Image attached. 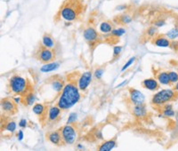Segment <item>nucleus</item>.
I'll return each mask as SVG.
<instances>
[{
  "label": "nucleus",
  "mask_w": 178,
  "mask_h": 151,
  "mask_svg": "<svg viewBox=\"0 0 178 151\" xmlns=\"http://www.w3.org/2000/svg\"><path fill=\"white\" fill-rule=\"evenodd\" d=\"M64 145H71L75 143L78 138V131L73 125H66L60 129Z\"/></svg>",
  "instance_id": "39448f33"
},
{
  "label": "nucleus",
  "mask_w": 178,
  "mask_h": 151,
  "mask_svg": "<svg viewBox=\"0 0 178 151\" xmlns=\"http://www.w3.org/2000/svg\"><path fill=\"white\" fill-rule=\"evenodd\" d=\"M34 55L39 61H41L45 64L52 62L55 59V52L53 49H49V48L43 46L42 44H40L37 47Z\"/></svg>",
  "instance_id": "423d86ee"
},
{
  "label": "nucleus",
  "mask_w": 178,
  "mask_h": 151,
  "mask_svg": "<svg viewBox=\"0 0 178 151\" xmlns=\"http://www.w3.org/2000/svg\"><path fill=\"white\" fill-rule=\"evenodd\" d=\"M59 68H60V63L59 62L52 61V62L44 64L40 68V71L43 72V73H49V72H53L54 70H57Z\"/></svg>",
  "instance_id": "aec40b11"
},
{
  "label": "nucleus",
  "mask_w": 178,
  "mask_h": 151,
  "mask_svg": "<svg viewBox=\"0 0 178 151\" xmlns=\"http://www.w3.org/2000/svg\"><path fill=\"white\" fill-rule=\"evenodd\" d=\"M132 112H133V115L138 119L145 118L147 117V114H148L147 108H146L145 104L135 105L132 109Z\"/></svg>",
  "instance_id": "dca6fc26"
},
{
  "label": "nucleus",
  "mask_w": 178,
  "mask_h": 151,
  "mask_svg": "<svg viewBox=\"0 0 178 151\" xmlns=\"http://www.w3.org/2000/svg\"><path fill=\"white\" fill-rule=\"evenodd\" d=\"M16 123L14 121H8L4 125V131L8 132L10 134H12L15 131H16Z\"/></svg>",
  "instance_id": "a878e982"
},
{
  "label": "nucleus",
  "mask_w": 178,
  "mask_h": 151,
  "mask_svg": "<svg viewBox=\"0 0 178 151\" xmlns=\"http://www.w3.org/2000/svg\"><path fill=\"white\" fill-rule=\"evenodd\" d=\"M170 48H172L175 51H178V41L177 40H172L170 44Z\"/></svg>",
  "instance_id": "c9c22d12"
},
{
  "label": "nucleus",
  "mask_w": 178,
  "mask_h": 151,
  "mask_svg": "<svg viewBox=\"0 0 178 151\" xmlns=\"http://www.w3.org/2000/svg\"><path fill=\"white\" fill-rule=\"evenodd\" d=\"M62 114V109L56 105V106H50L47 109V121L50 123H55L60 119Z\"/></svg>",
  "instance_id": "f8f14e48"
},
{
  "label": "nucleus",
  "mask_w": 178,
  "mask_h": 151,
  "mask_svg": "<svg viewBox=\"0 0 178 151\" xmlns=\"http://www.w3.org/2000/svg\"><path fill=\"white\" fill-rule=\"evenodd\" d=\"M128 93H129L130 101L134 106L145 104V96L141 91H139L136 88H129Z\"/></svg>",
  "instance_id": "9d476101"
},
{
  "label": "nucleus",
  "mask_w": 178,
  "mask_h": 151,
  "mask_svg": "<svg viewBox=\"0 0 178 151\" xmlns=\"http://www.w3.org/2000/svg\"><path fill=\"white\" fill-rule=\"evenodd\" d=\"M95 136H96V138H98V139H100V140H102V139H103V134H102L101 131L95 132Z\"/></svg>",
  "instance_id": "ea45409f"
},
{
  "label": "nucleus",
  "mask_w": 178,
  "mask_h": 151,
  "mask_svg": "<svg viewBox=\"0 0 178 151\" xmlns=\"http://www.w3.org/2000/svg\"><path fill=\"white\" fill-rule=\"evenodd\" d=\"M32 111L35 115H37L40 118L46 117V108L45 105H43L41 103L34 104V106L32 108Z\"/></svg>",
  "instance_id": "a211bd4d"
},
{
  "label": "nucleus",
  "mask_w": 178,
  "mask_h": 151,
  "mask_svg": "<svg viewBox=\"0 0 178 151\" xmlns=\"http://www.w3.org/2000/svg\"><path fill=\"white\" fill-rule=\"evenodd\" d=\"M168 73L170 84L171 85H176L178 82V72L172 70V71H168Z\"/></svg>",
  "instance_id": "c85d7f7f"
},
{
  "label": "nucleus",
  "mask_w": 178,
  "mask_h": 151,
  "mask_svg": "<svg viewBox=\"0 0 178 151\" xmlns=\"http://www.w3.org/2000/svg\"><path fill=\"white\" fill-rule=\"evenodd\" d=\"M178 93L174 89H161L158 91L152 98V104L156 108H162L167 103L174 101Z\"/></svg>",
  "instance_id": "7ed1b4c3"
},
{
  "label": "nucleus",
  "mask_w": 178,
  "mask_h": 151,
  "mask_svg": "<svg viewBox=\"0 0 178 151\" xmlns=\"http://www.w3.org/2000/svg\"><path fill=\"white\" fill-rule=\"evenodd\" d=\"M27 125H28V122L25 118H21L19 123H18V125L21 127V128H26L27 127Z\"/></svg>",
  "instance_id": "f704fd0d"
},
{
  "label": "nucleus",
  "mask_w": 178,
  "mask_h": 151,
  "mask_svg": "<svg viewBox=\"0 0 178 151\" xmlns=\"http://www.w3.org/2000/svg\"><path fill=\"white\" fill-rule=\"evenodd\" d=\"M78 121V114L75 112H72L69 115L67 119V125H74Z\"/></svg>",
  "instance_id": "7c9ffc66"
},
{
  "label": "nucleus",
  "mask_w": 178,
  "mask_h": 151,
  "mask_svg": "<svg viewBox=\"0 0 178 151\" xmlns=\"http://www.w3.org/2000/svg\"><path fill=\"white\" fill-rule=\"evenodd\" d=\"M126 33V30L125 28H115L113 29L110 34H111V38H114V39H118L119 37H120L121 36H123L124 34Z\"/></svg>",
  "instance_id": "bb28decb"
},
{
  "label": "nucleus",
  "mask_w": 178,
  "mask_h": 151,
  "mask_svg": "<svg viewBox=\"0 0 178 151\" xmlns=\"http://www.w3.org/2000/svg\"><path fill=\"white\" fill-rule=\"evenodd\" d=\"M100 28V31L102 33H104V34H108V33H111L114 28H113V25L109 22V21H103L100 24L99 26Z\"/></svg>",
  "instance_id": "393cba45"
},
{
  "label": "nucleus",
  "mask_w": 178,
  "mask_h": 151,
  "mask_svg": "<svg viewBox=\"0 0 178 151\" xmlns=\"http://www.w3.org/2000/svg\"><path fill=\"white\" fill-rule=\"evenodd\" d=\"M46 139L53 145H56V146L64 145L60 130H54V131L48 132L46 133Z\"/></svg>",
  "instance_id": "ddd939ff"
},
{
  "label": "nucleus",
  "mask_w": 178,
  "mask_h": 151,
  "mask_svg": "<svg viewBox=\"0 0 178 151\" xmlns=\"http://www.w3.org/2000/svg\"><path fill=\"white\" fill-rule=\"evenodd\" d=\"M1 109L7 115H13L17 112V104L12 99L4 98L1 100Z\"/></svg>",
  "instance_id": "1a4fd4ad"
},
{
  "label": "nucleus",
  "mask_w": 178,
  "mask_h": 151,
  "mask_svg": "<svg viewBox=\"0 0 178 151\" xmlns=\"http://www.w3.org/2000/svg\"><path fill=\"white\" fill-rule=\"evenodd\" d=\"M127 80H125V81H123V82H122V83H121V84H120V85H118V86H117V88H118V87H121V86H122V85H126V83H127Z\"/></svg>",
  "instance_id": "79ce46f5"
},
{
  "label": "nucleus",
  "mask_w": 178,
  "mask_h": 151,
  "mask_svg": "<svg viewBox=\"0 0 178 151\" xmlns=\"http://www.w3.org/2000/svg\"><path fill=\"white\" fill-rule=\"evenodd\" d=\"M152 43L158 47H170L171 40L168 39L166 35H157L152 38Z\"/></svg>",
  "instance_id": "4468645a"
},
{
  "label": "nucleus",
  "mask_w": 178,
  "mask_h": 151,
  "mask_svg": "<svg viewBox=\"0 0 178 151\" xmlns=\"http://www.w3.org/2000/svg\"><path fill=\"white\" fill-rule=\"evenodd\" d=\"M156 77H157L158 82L160 85H171L168 71H160V72H158L157 75H156Z\"/></svg>",
  "instance_id": "412c9836"
},
{
  "label": "nucleus",
  "mask_w": 178,
  "mask_h": 151,
  "mask_svg": "<svg viewBox=\"0 0 178 151\" xmlns=\"http://www.w3.org/2000/svg\"><path fill=\"white\" fill-rule=\"evenodd\" d=\"M83 12V3L81 0H66L60 9V16L66 21L77 20Z\"/></svg>",
  "instance_id": "f03ea898"
},
{
  "label": "nucleus",
  "mask_w": 178,
  "mask_h": 151,
  "mask_svg": "<svg viewBox=\"0 0 178 151\" xmlns=\"http://www.w3.org/2000/svg\"><path fill=\"white\" fill-rule=\"evenodd\" d=\"M178 29V19H177V27H176Z\"/></svg>",
  "instance_id": "c03bdc74"
},
{
  "label": "nucleus",
  "mask_w": 178,
  "mask_h": 151,
  "mask_svg": "<svg viewBox=\"0 0 178 151\" xmlns=\"http://www.w3.org/2000/svg\"><path fill=\"white\" fill-rule=\"evenodd\" d=\"M50 85H51V88L53 90V92H55L56 93H61L65 86V82L62 78L59 77H51L48 82H47Z\"/></svg>",
  "instance_id": "9b49d317"
},
{
  "label": "nucleus",
  "mask_w": 178,
  "mask_h": 151,
  "mask_svg": "<svg viewBox=\"0 0 178 151\" xmlns=\"http://www.w3.org/2000/svg\"><path fill=\"white\" fill-rule=\"evenodd\" d=\"M162 113L167 117H174L176 116V111L174 110L173 106L170 103H167L162 107Z\"/></svg>",
  "instance_id": "b1692460"
},
{
  "label": "nucleus",
  "mask_w": 178,
  "mask_h": 151,
  "mask_svg": "<svg viewBox=\"0 0 178 151\" xmlns=\"http://www.w3.org/2000/svg\"><path fill=\"white\" fill-rule=\"evenodd\" d=\"M136 57H131V58H130V59H129V60L125 63V64H124V66L122 67V69H121V72H124L125 70H127V69H128V68H129V67H130V66L135 62V61H136Z\"/></svg>",
  "instance_id": "2f4dec72"
},
{
  "label": "nucleus",
  "mask_w": 178,
  "mask_h": 151,
  "mask_svg": "<svg viewBox=\"0 0 178 151\" xmlns=\"http://www.w3.org/2000/svg\"><path fill=\"white\" fill-rule=\"evenodd\" d=\"M8 85L10 91L16 95H24L29 91V83L26 78L19 76L13 75L10 77L8 81Z\"/></svg>",
  "instance_id": "20e7f679"
},
{
  "label": "nucleus",
  "mask_w": 178,
  "mask_h": 151,
  "mask_svg": "<svg viewBox=\"0 0 178 151\" xmlns=\"http://www.w3.org/2000/svg\"><path fill=\"white\" fill-rule=\"evenodd\" d=\"M166 36L170 39L171 41L172 40H176L178 37V29L177 28H172L171 30H169L167 34H166Z\"/></svg>",
  "instance_id": "c756f323"
},
{
  "label": "nucleus",
  "mask_w": 178,
  "mask_h": 151,
  "mask_svg": "<svg viewBox=\"0 0 178 151\" xmlns=\"http://www.w3.org/2000/svg\"><path fill=\"white\" fill-rule=\"evenodd\" d=\"M121 51H122V46L117 45V46H114V47H113V60H114L115 58H117V57L120 54Z\"/></svg>",
  "instance_id": "72a5a7b5"
},
{
  "label": "nucleus",
  "mask_w": 178,
  "mask_h": 151,
  "mask_svg": "<svg viewBox=\"0 0 178 151\" xmlns=\"http://www.w3.org/2000/svg\"><path fill=\"white\" fill-rule=\"evenodd\" d=\"M36 99L37 98H36V95L34 94V93L32 91H29L26 94L23 95L22 102L27 106H32L33 104H35Z\"/></svg>",
  "instance_id": "5701e85b"
},
{
  "label": "nucleus",
  "mask_w": 178,
  "mask_h": 151,
  "mask_svg": "<svg viewBox=\"0 0 178 151\" xmlns=\"http://www.w3.org/2000/svg\"><path fill=\"white\" fill-rule=\"evenodd\" d=\"M92 77H93V74L91 71H86L79 76L77 81V85L80 92L86 91V89L88 88V86L90 85L92 82Z\"/></svg>",
  "instance_id": "6e6552de"
},
{
  "label": "nucleus",
  "mask_w": 178,
  "mask_h": 151,
  "mask_svg": "<svg viewBox=\"0 0 178 151\" xmlns=\"http://www.w3.org/2000/svg\"><path fill=\"white\" fill-rule=\"evenodd\" d=\"M145 35L148 38H154L157 35H158V29L157 27L155 26H152L150 28H147V30L145 31Z\"/></svg>",
  "instance_id": "cd10ccee"
},
{
  "label": "nucleus",
  "mask_w": 178,
  "mask_h": 151,
  "mask_svg": "<svg viewBox=\"0 0 178 151\" xmlns=\"http://www.w3.org/2000/svg\"><path fill=\"white\" fill-rule=\"evenodd\" d=\"M41 44L46 48H49V49H53L54 46H55V41L54 39L53 38V36L51 35H49L48 33H45L43 37H42V42H41Z\"/></svg>",
  "instance_id": "6ab92c4d"
},
{
  "label": "nucleus",
  "mask_w": 178,
  "mask_h": 151,
  "mask_svg": "<svg viewBox=\"0 0 178 151\" xmlns=\"http://www.w3.org/2000/svg\"><path fill=\"white\" fill-rule=\"evenodd\" d=\"M80 99L81 94L78 85L73 82H70L65 85L58 98L56 105L62 110H67L75 106L80 101Z\"/></svg>",
  "instance_id": "f257e3e1"
},
{
  "label": "nucleus",
  "mask_w": 178,
  "mask_h": 151,
  "mask_svg": "<svg viewBox=\"0 0 178 151\" xmlns=\"http://www.w3.org/2000/svg\"><path fill=\"white\" fill-rule=\"evenodd\" d=\"M114 21L119 25H126L132 21V17L127 13H122L114 18Z\"/></svg>",
  "instance_id": "4be33fe9"
},
{
  "label": "nucleus",
  "mask_w": 178,
  "mask_h": 151,
  "mask_svg": "<svg viewBox=\"0 0 178 151\" xmlns=\"http://www.w3.org/2000/svg\"><path fill=\"white\" fill-rule=\"evenodd\" d=\"M142 85L144 88L152 91V92H156L160 89V83L158 82L157 79L153 77L146 78L142 82Z\"/></svg>",
  "instance_id": "2eb2a0df"
},
{
  "label": "nucleus",
  "mask_w": 178,
  "mask_h": 151,
  "mask_svg": "<svg viewBox=\"0 0 178 151\" xmlns=\"http://www.w3.org/2000/svg\"><path fill=\"white\" fill-rule=\"evenodd\" d=\"M104 74V69H102V68H99V69H96L94 73V77L96 78V79H101L103 77Z\"/></svg>",
  "instance_id": "473e14b6"
},
{
  "label": "nucleus",
  "mask_w": 178,
  "mask_h": 151,
  "mask_svg": "<svg viewBox=\"0 0 178 151\" xmlns=\"http://www.w3.org/2000/svg\"><path fill=\"white\" fill-rule=\"evenodd\" d=\"M17 138H18V141H20V142H21V141L23 140V138H24V133H23L22 130H20V131L18 132V133H17Z\"/></svg>",
  "instance_id": "58836bf2"
},
{
  "label": "nucleus",
  "mask_w": 178,
  "mask_h": 151,
  "mask_svg": "<svg viewBox=\"0 0 178 151\" xmlns=\"http://www.w3.org/2000/svg\"><path fill=\"white\" fill-rule=\"evenodd\" d=\"M12 100H13V101H14L16 104H20L21 102H22V97H21V95L12 97Z\"/></svg>",
  "instance_id": "4c0bfd02"
},
{
  "label": "nucleus",
  "mask_w": 178,
  "mask_h": 151,
  "mask_svg": "<svg viewBox=\"0 0 178 151\" xmlns=\"http://www.w3.org/2000/svg\"><path fill=\"white\" fill-rule=\"evenodd\" d=\"M174 91H176L178 93V82L175 85V86H174Z\"/></svg>",
  "instance_id": "37998d69"
},
{
  "label": "nucleus",
  "mask_w": 178,
  "mask_h": 151,
  "mask_svg": "<svg viewBox=\"0 0 178 151\" xmlns=\"http://www.w3.org/2000/svg\"><path fill=\"white\" fill-rule=\"evenodd\" d=\"M83 36L90 46L96 44L98 43V41L100 40V37H101L100 34L96 31V29L92 28V27H87L83 31Z\"/></svg>",
  "instance_id": "0eeeda50"
},
{
  "label": "nucleus",
  "mask_w": 178,
  "mask_h": 151,
  "mask_svg": "<svg viewBox=\"0 0 178 151\" xmlns=\"http://www.w3.org/2000/svg\"><path fill=\"white\" fill-rule=\"evenodd\" d=\"M166 24V21L164 20H158L156 22H154L155 27H162Z\"/></svg>",
  "instance_id": "e433bc0d"
},
{
  "label": "nucleus",
  "mask_w": 178,
  "mask_h": 151,
  "mask_svg": "<svg viewBox=\"0 0 178 151\" xmlns=\"http://www.w3.org/2000/svg\"><path fill=\"white\" fill-rule=\"evenodd\" d=\"M116 146H117L116 140H114V139L108 140V141L102 142L99 145L97 151H112L116 148Z\"/></svg>",
  "instance_id": "f3484780"
},
{
  "label": "nucleus",
  "mask_w": 178,
  "mask_h": 151,
  "mask_svg": "<svg viewBox=\"0 0 178 151\" xmlns=\"http://www.w3.org/2000/svg\"><path fill=\"white\" fill-rule=\"evenodd\" d=\"M77 149H78V150H84V146H83L82 144L78 143V144L77 145Z\"/></svg>",
  "instance_id": "a19ab883"
}]
</instances>
